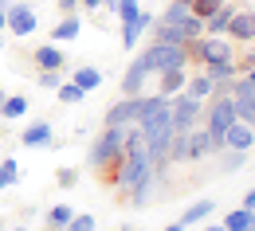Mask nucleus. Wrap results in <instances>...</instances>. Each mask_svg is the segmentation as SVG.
<instances>
[{"mask_svg":"<svg viewBox=\"0 0 255 231\" xmlns=\"http://www.w3.org/2000/svg\"><path fill=\"white\" fill-rule=\"evenodd\" d=\"M122 145H126V126H102V133L95 137V145L87 153V165L102 172L106 184H114V172L122 165Z\"/></svg>","mask_w":255,"mask_h":231,"instance_id":"f257e3e1","label":"nucleus"},{"mask_svg":"<svg viewBox=\"0 0 255 231\" xmlns=\"http://www.w3.org/2000/svg\"><path fill=\"white\" fill-rule=\"evenodd\" d=\"M141 59H145V71H149V75H165V71H185V67H189V51H185V43L149 39V47L141 51Z\"/></svg>","mask_w":255,"mask_h":231,"instance_id":"f03ea898","label":"nucleus"},{"mask_svg":"<svg viewBox=\"0 0 255 231\" xmlns=\"http://www.w3.org/2000/svg\"><path fill=\"white\" fill-rule=\"evenodd\" d=\"M169 114H173V130H192V126H200L204 102L181 90V94H173V98H169Z\"/></svg>","mask_w":255,"mask_h":231,"instance_id":"7ed1b4c3","label":"nucleus"},{"mask_svg":"<svg viewBox=\"0 0 255 231\" xmlns=\"http://www.w3.org/2000/svg\"><path fill=\"white\" fill-rule=\"evenodd\" d=\"M4 32H12L16 39H24V35H32L35 28H39V16H35V8L32 4H12L8 12H4Z\"/></svg>","mask_w":255,"mask_h":231,"instance_id":"20e7f679","label":"nucleus"},{"mask_svg":"<svg viewBox=\"0 0 255 231\" xmlns=\"http://www.w3.org/2000/svg\"><path fill=\"white\" fill-rule=\"evenodd\" d=\"M20 145L24 149H55V130H51V122H32V126H24L20 133Z\"/></svg>","mask_w":255,"mask_h":231,"instance_id":"39448f33","label":"nucleus"},{"mask_svg":"<svg viewBox=\"0 0 255 231\" xmlns=\"http://www.w3.org/2000/svg\"><path fill=\"white\" fill-rule=\"evenodd\" d=\"M224 35L232 43H255V12L252 8H236V16H232V24H228Z\"/></svg>","mask_w":255,"mask_h":231,"instance_id":"423d86ee","label":"nucleus"},{"mask_svg":"<svg viewBox=\"0 0 255 231\" xmlns=\"http://www.w3.org/2000/svg\"><path fill=\"white\" fill-rule=\"evenodd\" d=\"M153 20H157V16H153L149 8H141V12H137L129 24H122V47H126V51H133V47H137V39L153 28Z\"/></svg>","mask_w":255,"mask_h":231,"instance_id":"0eeeda50","label":"nucleus"},{"mask_svg":"<svg viewBox=\"0 0 255 231\" xmlns=\"http://www.w3.org/2000/svg\"><path fill=\"white\" fill-rule=\"evenodd\" d=\"M145 90H149V71H145V59L137 55L122 75V94H145Z\"/></svg>","mask_w":255,"mask_h":231,"instance_id":"6e6552de","label":"nucleus"},{"mask_svg":"<svg viewBox=\"0 0 255 231\" xmlns=\"http://www.w3.org/2000/svg\"><path fill=\"white\" fill-rule=\"evenodd\" d=\"M32 63H35V71H67V55L59 51V43H43V47H35L32 51Z\"/></svg>","mask_w":255,"mask_h":231,"instance_id":"1a4fd4ad","label":"nucleus"},{"mask_svg":"<svg viewBox=\"0 0 255 231\" xmlns=\"http://www.w3.org/2000/svg\"><path fill=\"white\" fill-rule=\"evenodd\" d=\"M224 149H255V133H252V126L236 118V122L224 130Z\"/></svg>","mask_w":255,"mask_h":231,"instance_id":"9d476101","label":"nucleus"},{"mask_svg":"<svg viewBox=\"0 0 255 231\" xmlns=\"http://www.w3.org/2000/svg\"><path fill=\"white\" fill-rule=\"evenodd\" d=\"M204 157H212V137L204 126H192L189 130V157L185 161H204Z\"/></svg>","mask_w":255,"mask_h":231,"instance_id":"9b49d317","label":"nucleus"},{"mask_svg":"<svg viewBox=\"0 0 255 231\" xmlns=\"http://www.w3.org/2000/svg\"><path fill=\"white\" fill-rule=\"evenodd\" d=\"M232 16H236V4H228V0H224L220 8L204 20V35H224V32H228V24H232Z\"/></svg>","mask_w":255,"mask_h":231,"instance_id":"f8f14e48","label":"nucleus"},{"mask_svg":"<svg viewBox=\"0 0 255 231\" xmlns=\"http://www.w3.org/2000/svg\"><path fill=\"white\" fill-rule=\"evenodd\" d=\"M79 32H83V20L75 12H67L63 20L51 28V43H71V39H79Z\"/></svg>","mask_w":255,"mask_h":231,"instance_id":"ddd939ff","label":"nucleus"},{"mask_svg":"<svg viewBox=\"0 0 255 231\" xmlns=\"http://www.w3.org/2000/svg\"><path fill=\"white\" fill-rule=\"evenodd\" d=\"M153 180H157V172H149V176H141V180H137V184H133V188H129V192H126L133 208H145L149 200L157 196V184H153Z\"/></svg>","mask_w":255,"mask_h":231,"instance_id":"4468645a","label":"nucleus"},{"mask_svg":"<svg viewBox=\"0 0 255 231\" xmlns=\"http://www.w3.org/2000/svg\"><path fill=\"white\" fill-rule=\"evenodd\" d=\"M212 212H216V204H212V200H196L192 208H185V212H181V224H185V228H196V224L212 220Z\"/></svg>","mask_w":255,"mask_h":231,"instance_id":"2eb2a0df","label":"nucleus"},{"mask_svg":"<svg viewBox=\"0 0 255 231\" xmlns=\"http://www.w3.org/2000/svg\"><path fill=\"white\" fill-rule=\"evenodd\" d=\"M28 106H32V102L24 98V94H4V102H0V118H4V122H20V118L28 114Z\"/></svg>","mask_w":255,"mask_h":231,"instance_id":"dca6fc26","label":"nucleus"},{"mask_svg":"<svg viewBox=\"0 0 255 231\" xmlns=\"http://www.w3.org/2000/svg\"><path fill=\"white\" fill-rule=\"evenodd\" d=\"M71 82H75V86H83V90H87V94H91V90H98V86H102V71H98V67H75V75H71Z\"/></svg>","mask_w":255,"mask_h":231,"instance_id":"f3484780","label":"nucleus"},{"mask_svg":"<svg viewBox=\"0 0 255 231\" xmlns=\"http://www.w3.org/2000/svg\"><path fill=\"white\" fill-rule=\"evenodd\" d=\"M224 224V231H252L255 228V216H252V208H244V204H240V208H236V212H228V216H224L220 220Z\"/></svg>","mask_w":255,"mask_h":231,"instance_id":"a211bd4d","label":"nucleus"},{"mask_svg":"<svg viewBox=\"0 0 255 231\" xmlns=\"http://www.w3.org/2000/svg\"><path fill=\"white\" fill-rule=\"evenodd\" d=\"M71 216H75V208H71V204H55V208H47V212H43V224H47V231H63L67 224H71Z\"/></svg>","mask_w":255,"mask_h":231,"instance_id":"6ab92c4d","label":"nucleus"},{"mask_svg":"<svg viewBox=\"0 0 255 231\" xmlns=\"http://www.w3.org/2000/svg\"><path fill=\"white\" fill-rule=\"evenodd\" d=\"M157 78H161V86H157L161 98L181 94V90H185V82H189V78H185V71H165V75H157Z\"/></svg>","mask_w":255,"mask_h":231,"instance_id":"aec40b11","label":"nucleus"},{"mask_svg":"<svg viewBox=\"0 0 255 231\" xmlns=\"http://www.w3.org/2000/svg\"><path fill=\"white\" fill-rule=\"evenodd\" d=\"M189 157V130H173L169 137V165H185Z\"/></svg>","mask_w":255,"mask_h":231,"instance_id":"412c9836","label":"nucleus"},{"mask_svg":"<svg viewBox=\"0 0 255 231\" xmlns=\"http://www.w3.org/2000/svg\"><path fill=\"white\" fill-rule=\"evenodd\" d=\"M204 75H208L212 82H232V78L240 75V63H236V59H228V63H204Z\"/></svg>","mask_w":255,"mask_h":231,"instance_id":"4be33fe9","label":"nucleus"},{"mask_svg":"<svg viewBox=\"0 0 255 231\" xmlns=\"http://www.w3.org/2000/svg\"><path fill=\"white\" fill-rule=\"evenodd\" d=\"M212 90H216V86H212V78H208L204 71H200L196 78H189V82H185V94H192V98H200V102L212 98Z\"/></svg>","mask_w":255,"mask_h":231,"instance_id":"5701e85b","label":"nucleus"},{"mask_svg":"<svg viewBox=\"0 0 255 231\" xmlns=\"http://www.w3.org/2000/svg\"><path fill=\"white\" fill-rule=\"evenodd\" d=\"M55 98L63 102V106H79V102L87 98V90H83V86H75V82L67 78V82H59V86H55Z\"/></svg>","mask_w":255,"mask_h":231,"instance_id":"b1692460","label":"nucleus"},{"mask_svg":"<svg viewBox=\"0 0 255 231\" xmlns=\"http://www.w3.org/2000/svg\"><path fill=\"white\" fill-rule=\"evenodd\" d=\"M216 157H220L224 172H236V168L248 165V149H224V153H216Z\"/></svg>","mask_w":255,"mask_h":231,"instance_id":"393cba45","label":"nucleus"},{"mask_svg":"<svg viewBox=\"0 0 255 231\" xmlns=\"http://www.w3.org/2000/svg\"><path fill=\"white\" fill-rule=\"evenodd\" d=\"M141 12V4L137 0H118V8H114V16H118V24H129L133 16Z\"/></svg>","mask_w":255,"mask_h":231,"instance_id":"a878e982","label":"nucleus"},{"mask_svg":"<svg viewBox=\"0 0 255 231\" xmlns=\"http://www.w3.org/2000/svg\"><path fill=\"white\" fill-rule=\"evenodd\" d=\"M63 231H95V216H91V212H75Z\"/></svg>","mask_w":255,"mask_h":231,"instance_id":"bb28decb","label":"nucleus"},{"mask_svg":"<svg viewBox=\"0 0 255 231\" xmlns=\"http://www.w3.org/2000/svg\"><path fill=\"white\" fill-rule=\"evenodd\" d=\"M224 0H192L189 4V12L192 16H200V20H208V16H212V12H216V8H220Z\"/></svg>","mask_w":255,"mask_h":231,"instance_id":"cd10ccee","label":"nucleus"},{"mask_svg":"<svg viewBox=\"0 0 255 231\" xmlns=\"http://www.w3.org/2000/svg\"><path fill=\"white\" fill-rule=\"evenodd\" d=\"M59 82H63V71H39V86H43V90H51V94H55V86H59Z\"/></svg>","mask_w":255,"mask_h":231,"instance_id":"c85d7f7f","label":"nucleus"},{"mask_svg":"<svg viewBox=\"0 0 255 231\" xmlns=\"http://www.w3.org/2000/svg\"><path fill=\"white\" fill-rule=\"evenodd\" d=\"M55 184H59V188H75V184H79V168H59V172H55Z\"/></svg>","mask_w":255,"mask_h":231,"instance_id":"c756f323","label":"nucleus"},{"mask_svg":"<svg viewBox=\"0 0 255 231\" xmlns=\"http://www.w3.org/2000/svg\"><path fill=\"white\" fill-rule=\"evenodd\" d=\"M0 168H4V180H8V188H12V184L20 180V165H16L12 157H8V161H0Z\"/></svg>","mask_w":255,"mask_h":231,"instance_id":"7c9ffc66","label":"nucleus"},{"mask_svg":"<svg viewBox=\"0 0 255 231\" xmlns=\"http://www.w3.org/2000/svg\"><path fill=\"white\" fill-rule=\"evenodd\" d=\"M79 8H87V12H98V8H102V0H79Z\"/></svg>","mask_w":255,"mask_h":231,"instance_id":"2f4dec72","label":"nucleus"},{"mask_svg":"<svg viewBox=\"0 0 255 231\" xmlns=\"http://www.w3.org/2000/svg\"><path fill=\"white\" fill-rule=\"evenodd\" d=\"M55 4H59L63 12H75V8H79V0H55Z\"/></svg>","mask_w":255,"mask_h":231,"instance_id":"473e14b6","label":"nucleus"},{"mask_svg":"<svg viewBox=\"0 0 255 231\" xmlns=\"http://www.w3.org/2000/svg\"><path fill=\"white\" fill-rule=\"evenodd\" d=\"M244 67H255V47L248 51V55H244V63H240V71H244Z\"/></svg>","mask_w":255,"mask_h":231,"instance_id":"72a5a7b5","label":"nucleus"},{"mask_svg":"<svg viewBox=\"0 0 255 231\" xmlns=\"http://www.w3.org/2000/svg\"><path fill=\"white\" fill-rule=\"evenodd\" d=\"M244 208H255V188H252V192H244Z\"/></svg>","mask_w":255,"mask_h":231,"instance_id":"f704fd0d","label":"nucleus"},{"mask_svg":"<svg viewBox=\"0 0 255 231\" xmlns=\"http://www.w3.org/2000/svg\"><path fill=\"white\" fill-rule=\"evenodd\" d=\"M204 231H224V224H212V220H204Z\"/></svg>","mask_w":255,"mask_h":231,"instance_id":"c9c22d12","label":"nucleus"},{"mask_svg":"<svg viewBox=\"0 0 255 231\" xmlns=\"http://www.w3.org/2000/svg\"><path fill=\"white\" fill-rule=\"evenodd\" d=\"M165 231H189V228H185V224L177 220V224H169V228H165Z\"/></svg>","mask_w":255,"mask_h":231,"instance_id":"e433bc0d","label":"nucleus"},{"mask_svg":"<svg viewBox=\"0 0 255 231\" xmlns=\"http://www.w3.org/2000/svg\"><path fill=\"white\" fill-rule=\"evenodd\" d=\"M8 231H28V220H24V224H16V228H8Z\"/></svg>","mask_w":255,"mask_h":231,"instance_id":"4c0bfd02","label":"nucleus"},{"mask_svg":"<svg viewBox=\"0 0 255 231\" xmlns=\"http://www.w3.org/2000/svg\"><path fill=\"white\" fill-rule=\"evenodd\" d=\"M4 188H8V180H4V168H0V192H4Z\"/></svg>","mask_w":255,"mask_h":231,"instance_id":"58836bf2","label":"nucleus"},{"mask_svg":"<svg viewBox=\"0 0 255 231\" xmlns=\"http://www.w3.org/2000/svg\"><path fill=\"white\" fill-rule=\"evenodd\" d=\"M4 24H8V20H4V8H0V35H4Z\"/></svg>","mask_w":255,"mask_h":231,"instance_id":"ea45409f","label":"nucleus"},{"mask_svg":"<svg viewBox=\"0 0 255 231\" xmlns=\"http://www.w3.org/2000/svg\"><path fill=\"white\" fill-rule=\"evenodd\" d=\"M118 231H133V228H129V224H122V228H118Z\"/></svg>","mask_w":255,"mask_h":231,"instance_id":"a19ab883","label":"nucleus"},{"mask_svg":"<svg viewBox=\"0 0 255 231\" xmlns=\"http://www.w3.org/2000/svg\"><path fill=\"white\" fill-rule=\"evenodd\" d=\"M0 55H4V35H0Z\"/></svg>","mask_w":255,"mask_h":231,"instance_id":"79ce46f5","label":"nucleus"},{"mask_svg":"<svg viewBox=\"0 0 255 231\" xmlns=\"http://www.w3.org/2000/svg\"><path fill=\"white\" fill-rule=\"evenodd\" d=\"M181 4H185V8H189V4H192V0H181Z\"/></svg>","mask_w":255,"mask_h":231,"instance_id":"37998d69","label":"nucleus"},{"mask_svg":"<svg viewBox=\"0 0 255 231\" xmlns=\"http://www.w3.org/2000/svg\"><path fill=\"white\" fill-rule=\"evenodd\" d=\"M0 231H8V228H4V220H0Z\"/></svg>","mask_w":255,"mask_h":231,"instance_id":"c03bdc74","label":"nucleus"},{"mask_svg":"<svg viewBox=\"0 0 255 231\" xmlns=\"http://www.w3.org/2000/svg\"><path fill=\"white\" fill-rule=\"evenodd\" d=\"M0 102H4V90H0Z\"/></svg>","mask_w":255,"mask_h":231,"instance_id":"a18cd8bd","label":"nucleus"},{"mask_svg":"<svg viewBox=\"0 0 255 231\" xmlns=\"http://www.w3.org/2000/svg\"><path fill=\"white\" fill-rule=\"evenodd\" d=\"M252 216H255V208H252ZM252 231H255V228H252Z\"/></svg>","mask_w":255,"mask_h":231,"instance_id":"49530a36","label":"nucleus"},{"mask_svg":"<svg viewBox=\"0 0 255 231\" xmlns=\"http://www.w3.org/2000/svg\"><path fill=\"white\" fill-rule=\"evenodd\" d=\"M244 231H248V228H244Z\"/></svg>","mask_w":255,"mask_h":231,"instance_id":"de8ad7c7","label":"nucleus"}]
</instances>
